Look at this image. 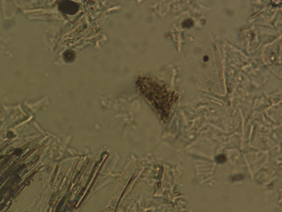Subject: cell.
<instances>
[{"instance_id": "cell-1", "label": "cell", "mask_w": 282, "mask_h": 212, "mask_svg": "<svg viewBox=\"0 0 282 212\" xmlns=\"http://www.w3.org/2000/svg\"><path fill=\"white\" fill-rule=\"evenodd\" d=\"M58 8L62 12L68 15H73L75 14V13L78 11L79 6L78 4L74 2L70 1H64L60 3Z\"/></svg>"}, {"instance_id": "cell-2", "label": "cell", "mask_w": 282, "mask_h": 212, "mask_svg": "<svg viewBox=\"0 0 282 212\" xmlns=\"http://www.w3.org/2000/svg\"><path fill=\"white\" fill-rule=\"evenodd\" d=\"M75 53L71 51H66L64 54V60L67 62H70L74 61L75 59Z\"/></svg>"}, {"instance_id": "cell-3", "label": "cell", "mask_w": 282, "mask_h": 212, "mask_svg": "<svg viewBox=\"0 0 282 212\" xmlns=\"http://www.w3.org/2000/svg\"><path fill=\"white\" fill-rule=\"evenodd\" d=\"M215 160L218 163H223L226 161V157L223 154L219 155L215 158Z\"/></svg>"}]
</instances>
